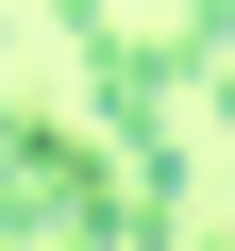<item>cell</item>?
Listing matches in <instances>:
<instances>
[{
    "mask_svg": "<svg viewBox=\"0 0 235 251\" xmlns=\"http://www.w3.org/2000/svg\"><path fill=\"white\" fill-rule=\"evenodd\" d=\"M0 234H135V251H151L118 134L84 151V134H51V117H17V100H0Z\"/></svg>",
    "mask_w": 235,
    "mask_h": 251,
    "instance_id": "cell-1",
    "label": "cell"
},
{
    "mask_svg": "<svg viewBox=\"0 0 235 251\" xmlns=\"http://www.w3.org/2000/svg\"><path fill=\"white\" fill-rule=\"evenodd\" d=\"M185 84H202L185 17H151V34H135V17H101V34H84V117H101L118 151H135V134H168V100H185Z\"/></svg>",
    "mask_w": 235,
    "mask_h": 251,
    "instance_id": "cell-2",
    "label": "cell"
}]
</instances>
